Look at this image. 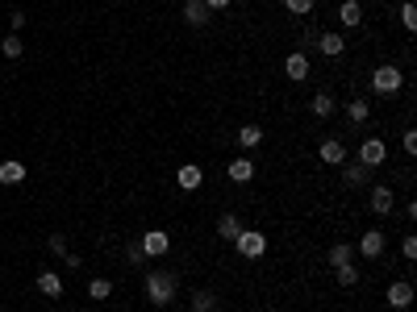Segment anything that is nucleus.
I'll list each match as a JSON object with an SVG mask.
<instances>
[{
	"instance_id": "obj_1",
	"label": "nucleus",
	"mask_w": 417,
	"mask_h": 312,
	"mask_svg": "<svg viewBox=\"0 0 417 312\" xmlns=\"http://www.w3.org/2000/svg\"><path fill=\"white\" fill-rule=\"evenodd\" d=\"M176 296H180V275H176V270H150V275H146V300H150V304L167 308Z\"/></svg>"
},
{
	"instance_id": "obj_2",
	"label": "nucleus",
	"mask_w": 417,
	"mask_h": 312,
	"mask_svg": "<svg viewBox=\"0 0 417 312\" xmlns=\"http://www.w3.org/2000/svg\"><path fill=\"white\" fill-rule=\"evenodd\" d=\"M401 88H405V75H401V67H397V63H380V67L371 71V92H375V96L392 100Z\"/></svg>"
},
{
	"instance_id": "obj_3",
	"label": "nucleus",
	"mask_w": 417,
	"mask_h": 312,
	"mask_svg": "<svg viewBox=\"0 0 417 312\" xmlns=\"http://www.w3.org/2000/svg\"><path fill=\"white\" fill-rule=\"evenodd\" d=\"M234 250H238V258H263L267 254V233L263 229H242L238 237H234Z\"/></svg>"
},
{
	"instance_id": "obj_4",
	"label": "nucleus",
	"mask_w": 417,
	"mask_h": 312,
	"mask_svg": "<svg viewBox=\"0 0 417 312\" xmlns=\"http://www.w3.org/2000/svg\"><path fill=\"white\" fill-rule=\"evenodd\" d=\"M138 246H142L146 258H163V254L171 250V233H167V229H146L138 237Z\"/></svg>"
},
{
	"instance_id": "obj_5",
	"label": "nucleus",
	"mask_w": 417,
	"mask_h": 312,
	"mask_svg": "<svg viewBox=\"0 0 417 312\" xmlns=\"http://www.w3.org/2000/svg\"><path fill=\"white\" fill-rule=\"evenodd\" d=\"M384 158H388V146H384V137H368V142H359V163L363 167H384Z\"/></svg>"
},
{
	"instance_id": "obj_6",
	"label": "nucleus",
	"mask_w": 417,
	"mask_h": 312,
	"mask_svg": "<svg viewBox=\"0 0 417 312\" xmlns=\"http://www.w3.org/2000/svg\"><path fill=\"white\" fill-rule=\"evenodd\" d=\"M384 250H388V237H384V229H368V233L359 237V250H355V254H359V258H380Z\"/></svg>"
},
{
	"instance_id": "obj_7",
	"label": "nucleus",
	"mask_w": 417,
	"mask_h": 312,
	"mask_svg": "<svg viewBox=\"0 0 417 312\" xmlns=\"http://www.w3.org/2000/svg\"><path fill=\"white\" fill-rule=\"evenodd\" d=\"M284 75H288L292 84H305V80H309V54H305V50H292V54L284 58Z\"/></svg>"
},
{
	"instance_id": "obj_8",
	"label": "nucleus",
	"mask_w": 417,
	"mask_h": 312,
	"mask_svg": "<svg viewBox=\"0 0 417 312\" xmlns=\"http://www.w3.org/2000/svg\"><path fill=\"white\" fill-rule=\"evenodd\" d=\"M318 158H322L325 167H342V163H346V146H342V137H325L322 146H318Z\"/></svg>"
},
{
	"instance_id": "obj_9",
	"label": "nucleus",
	"mask_w": 417,
	"mask_h": 312,
	"mask_svg": "<svg viewBox=\"0 0 417 312\" xmlns=\"http://www.w3.org/2000/svg\"><path fill=\"white\" fill-rule=\"evenodd\" d=\"M384 300H388L392 308H409V304H413V283H409V279H397V283H388Z\"/></svg>"
},
{
	"instance_id": "obj_10",
	"label": "nucleus",
	"mask_w": 417,
	"mask_h": 312,
	"mask_svg": "<svg viewBox=\"0 0 417 312\" xmlns=\"http://www.w3.org/2000/svg\"><path fill=\"white\" fill-rule=\"evenodd\" d=\"M371 213H375V217H388V213H392V187H388V183H371Z\"/></svg>"
},
{
	"instance_id": "obj_11",
	"label": "nucleus",
	"mask_w": 417,
	"mask_h": 312,
	"mask_svg": "<svg viewBox=\"0 0 417 312\" xmlns=\"http://www.w3.org/2000/svg\"><path fill=\"white\" fill-rule=\"evenodd\" d=\"M318 50H322L325 58H338V54L346 50V34H338V30H325V34H318Z\"/></svg>"
},
{
	"instance_id": "obj_12",
	"label": "nucleus",
	"mask_w": 417,
	"mask_h": 312,
	"mask_svg": "<svg viewBox=\"0 0 417 312\" xmlns=\"http://www.w3.org/2000/svg\"><path fill=\"white\" fill-rule=\"evenodd\" d=\"M338 21H342V30H359L363 25V4L359 0H342L338 4Z\"/></svg>"
},
{
	"instance_id": "obj_13",
	"label": "nucleus",
	"mask_w": 417,
	"mask_h": 312,
	"mask_svg": "<svg viewBox=\"0 0 417 312\" xmlns=\"http://www.w3.org/2000/svg\"><path fill=\"white\" fill-rule=\"evenodd\" d=\"M342 179H346L351 187H368V183H371V167H363L359 158H355V163L346 158V163H342Z\"/></svg>"
},
{
	"instance_id": "obj_14",
	"label": "nucleus",
	"mask_w": 417,
	"mask_h": 312,
	"mask_svg": "<svg viewBox=\"0 0 417 312\" xmlns=\"http://www.w3.org/2000/svg\"><path fill=\"white\" fill-rule=\"evenodd\" d=\"M34 283H38V292H42L47 300H59V296H63V279H59V270H38Z\"/></svg>"
},
{
	"instance_id": "obj_15",
	"label": "nucleus",
	"mask_w": 417,
	"mask_h": 312,
	"mask_svg": "<svg viewBox=\"0 0 417 312\" xmlns=\"http://www.w3.org/2000/svg\"><path fill=\"white\" fill-rule=\"evenodd\" d=\"M325 263H330V267H346V263H355V246H351V242H334V246L325 250Z\"/></svg>"
},
{
	"instance_id": "obj_16",
	"label": "nucleus",
	"mask_w": 417,
	"mask_h": 312,
	"mask_svg": "<svg viewBox=\"0 0 417 312\" xmlns=\"http://www.w3.org/2000/svg\"><path fill=\"white\" fill-rule=\"evenodd\" d=\"M176 183H180V187H184V192H196V187H200V183H205V171H200V167H196V163H184V167H180V171H176Z\"/></svg>"
},
{
	"instance_id": "obj_17",
	"label": "nucleus",
	"mask_w": 417,
	"mask_h": 312,
	"mask_svg": "<svg viewBox=\"0 0 417 312\" xmlns=\"http://www.w3.org/2000/svg\"><path fill=\"white\" fill-rule=\"evenodd\" d=\"M184 21L188 25H209V8H205V0H184Z\"/></svg>"
},
{
	"instance_id": "obj_18",
	"label": "nucleus",
	"mask_w": 417,
	"mask_h": 312,
	"mask_svg": "<svg viewBox=\"0 0 417 312\" xmlns=\"http://www.w3.org/2000/svg\"><path fill=\"white\" fill-rule=\"evenodd\" d=\"M21 179H25V163H17V158L0 163V183H4V187H13V183H21Z\"/></svg>"
},
{
	"instance_id": "obj_19",
	"label": "nucleus",
	"mask_w": 417,
	"mask_h": 312,
	"mask_svg": "<svg viewBox=\"0 0 417 312\" xmlns=\"http://www.w3.org/2000/svg\"><path fill=\"white\" fill-rule=\"evenodd\" d=\"M309 108H313V117H322V121H330L338 104H334V96H330V92H318V96L309 100Z\"/></svg>"
},
{
	"instance_id": "obj_20",
	"label": "nucleus",
	"mask_w": 417,
	"mask_h": 312,
	"mask_svg": "<svg viewBox=\"0 0 417 312\" xmlns=\"http://www.w3.org/2000/svg\"><path fill=\"white\" fill-rule=\"evenodd\" d=\"M226 171H230L234 183H250V179H255V163H250V158H234Z\"/></svg>"
},
{
	"instance_id": "obj_21",
	"label": "nucleus",
	"mask_w": 417,
	"mask_h": 312,
	"mask_svg": "<svg viewBox=\"0 0 417 312\" xmlns=\"http://www.w3.org/2000/svg\"><path fill=\"white\" fill-rule=\"evenodd\" d=\"M346 117H351L355 125H363V121H371V104L363 100V96H355V100L346 104Z\"/></svg>"
},
{
	"instance_id": "obj_22",
	"label": "nucleus",
	"mask_w": 417,
	"mask_h": 312,
	"mask_svg": "<svg viewBox=\"0 0 417 312\" xmlns=\"http://www.w3.org/2000/svg\"><path fill=\"white\" fill-rule=\"evenodd\" d=\"M259 142H263V125H242V130H238V146H242V150H255Z\"/></svg>"
},
{
	"instance_id": "obj_23",
	"label": "nucleus",
	"mask_w": 417,
	"mask_h": 312,
	"mask_svg": "<svg viewBox=\"0 0 417 312\" xmlns=\"http://www.w3.org/2000/svg\"><path fill=\"white\" fill-rule=\"evenodd\" d=\"M238 233H242V221H238L234 213H226V217L217 221V237H222V242H234Z\"/></svg>"
},
{
	"instance_id": "obj_24",
	"label": "nucleus",
	"mask_w": 417,
	"mask_h": 312,
	"mask_svg": "<svg viewBox=\"0 0 417 312\" xmlns=\"http://www.w3.org/2000/svg\"><path fill=\"white\" fill-rule=\"evenodd\" d=\"M0 54H4V58H21V54H25V42H21V34H8V38L0 42Z\"/></svg>"
},
{
	"instance_id": "obj_25",
	"label": "nucleus",
	"mask_w": 417,
	"mask_h": 312,
	"mask_svg": "<svg viewBox=\"0 0 417 312\" xmlns=\"http://www.w3.org/2000/svg\"><path fill=\"white\" fill-rule=\"evenodd\" d=\"M334 279H338V287H355V283H359V267H355V263L334 267Z\"/></svg>"
},
{
	"instance_id": "obj_26",
	"label": "nucleus",
	"mask_w": 417,
	"mask_h": 312,
	"mask_svg": "<svg viewBox=\"0 0 417 312\" xmlns=\"http://www.w3.org/2000/svg\"><path fill=\"white\" fill-rule=\"evenodd\" d=\"M192 312H217V296L213 292H192Z\"/></svg>"
},
{
	"instance_id": "obj_27",
	"label": "nucleus",
	"mask_w": 417,
	"mask_h": 312,
	"mask_svg": "<svg viewBox=\"0 0 417 312\" xmlns=\"http://www.w3.org/2000/svg\"><path fill=\"white\" fill-rule=\"evenodd\" d=\"M88 296H92L96 304L109 300V296H113V283H109V279H88Z\"/></svg>"
},
{
	"instance_id": "obj_28",
	"label": "nucleus",
	"mask_w": 417,
	"mask_h": 312,
	"mask_svg": "<svg viewBox=\"0 0 417 312\" xmlns=\"http://www.w3.org/2000/svg\"><path fill=\"white\" fill-rule=\"evenodd\" d=\"M401 25H405L409 34L417 30V4H413V0H405V4H401Z\"/></svg>"
},
{
	"instance_id": "obj_29",
	"label": "nucleus",
	"mask_w": 417,
	"mask_h": 312,
	"mask_svg": "<svg viewBox=\"0 0 417 312\" xmlns=\"http://www.w3.org/2000/svg\"><path fill=\"white\" fill-rule=\"evenodd\" d=\"M284 8H288L292 17H309V13H313V0H284Z\"/></svg>"
},
{
	"instance_id": "obj_30",
	"label": "nucleus",
	"mask_w": 417,
	"mask_h": 312,
	"mask_svg": "<svg viewBox=\"0 0 417 312\" xmlns=\"http://www.w3.org/2000/svg\"><path fill=\"white\" fill-rule=\"evenodd\" d=\"M401 254H405L409 263L417 258V237H413V233H405V242H401Z\"/></svg>"
},
{
	"instance_id": "obj_31",
	"label": "nucleus",
	"mask_w": 417,
	"mask_h": 312,
	"mask_svg": "<svg viewBox=\"0 0 417 312\" xmlns=\"http://www.w3.org/2000/svg\"><path fill=\"white\" fill-rule=\"evenodd\" d=\"M126 263H146V254H142L138 242H130V246H126Z\"/></svg>"
},
{
	"instance_id": "obj_32",
	"label": "nucleus",
	"mask_w": 417,
	"mask_h": 312,
	"mask_svg": "<svg viewBox=\"0 0 417 312\" xmlns=\"http://www.w3.org/2000/svg\"><path fill=\"white\" fill-rule=\"evenodd\" d=\"M50 250H54V254H67V237H63V233H50Z\"/></svg>"
},
{
	"instance_id": "obj_33",
	"label": "nucleus",
	"mask_w": 417,
	"mask_h": 312,
	"mask_svg": "<svg viewBox=\"0 0 417 312\" xmlns=\"http://www.w3.org/2000/svg\"><path fill=\"white\" fill-rule=\"evenodd\" d=\"M401 146H405V154H417V134H413V130H405V137H401Z\"/></svg>"
},
{
	"instance_id": "obj_34",
	"label": "nucleus",
	"mask_w": 417,
	"mask_h": 312,
	"mask_svg": "<svg viewBox=\"0 0 417 312\" xmlns=\"http://www.w3.org/2000/svg\"><path fill=\"white\" fill-rule=\"evenodd\" d=\"M21 30H25V13L17 8V13H13V34H21Z\"/></svg>"
},
{
	"instance_id": "obj_35",
	"label": "nucleus",
	"mask_w": 417,
	"mask_h": 312,
	"mask_svg": "<svg viewBox=\"0 0 417 312\" xmlns=\"http://www.w3.org/2000/svg\"><path fill=\"white\" fill-rule=\"evenodd\" d=\"M234 0H205V8H209V13H217V8H230Z\"/></svg>"
},
{
	"instance_id": "obj_36",
	"label": "nucleus",
	"mask_w": 417,
	"mask_h": 312,
	"mask_svg": "<svg viewBox=\"0 0 417 312\" xmlns=\"http://www.w3.org/2000/svg\"><path fill=\"white\" fill-rule=\"evenodd\" d=\"M0 270H4V258H0Z\"/></svg>"
},
{
	"instance_id": "obj_37",
	"label": "nucleus",
	"mask_w": 417,
	"mask_h": 312,
	"mask_svg": "<svg viewBox=\"0 0 417 312\" xmlns=\"http://www.w3.org/2000/svg\"><path fill=\"white\" fill-rule=\"evenodd\" d=\"M259 4H267V0H259Z\"/></svg>"
},
{
	"instance_id": "obj_38",
	"label": "nucleus",
	"mask_w": 417,
	"mask_h": 312,
	"mask_svg": "<svg viewBox=\"0 0 417 312\" xmlns=\"http://www.w3.org/2000/svg\"><path fill=\"white\" fill-rule=\"evenodd\" d=\"M267 312H276V308H267Z\"/></svg>"
}]
</instances>
